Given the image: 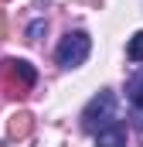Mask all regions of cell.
I'll return each instance as SVG.
<instances>
[{
    "mask_svg": "<svg viewBox=\"0 0 143 147\" xmlns=\"http://www.w3.org/2000/svg\"><path fill=\"white\" fill-rule=\"evenodd\" d=\"M0 82H3L7 96H24L27 89H34L37 72H34V65L24 62V58H3L0 62Z\"/></svg>",
    "mask_w": 143,
    "mask_h": 147,
    "instance_id": "cell-1",
    "label": "cell"
},
{
    "mask_svg": "<svg viewBox=\"0 0 143 147\" xmlns=\"http://www.w3.org/2000/svg\"><path fill=\"white\" fill-rule=\"evenodd\" d=\"M112 120H116V96H112V89H99L89 99V106L82 110V130L96 134V130H102Z\"/></svg>",
    "mask_w": 143,
    "mask_h": 147,
    "instance_id": "cell-2",
    "label": "cell"
},
{
    "mask_svg": "<svg viewBox=\"0 0 143 147\" xmlns=\"http://www.w3.org/2000/svg\"><path fill=\"white\" fill-rule=\"evenodd\" d=\"M89 51H92V38L85 34V31H68V34L61 38L55 58H58L61 69H78V65L89 58Z\"/></svg>",
    "mask_w": 143,
    "mask_h": 147,
    "instance_id": "cell-3",
    "label": "cell"
},
{
    "mask_svg": "<svg viewBox=\"0 0 143 147\" xmlns=\"http://www.w3.org/2000/svg\"><path fill=\"white\" fill-rule=\"evenodd\" d=\"M96 147H126V130L123 123H106L102 130H96Z\"/></svg>",
    "mask_w": 143,
    "mask_h": 147,
    "instance_id": "cell-4",
    "label": "cell"
},
{
    "mask_svg": "<svg viewBox=\"0 0 143 147\" xmlns=\"http://www.w3.org/2000/svg\"><path fill=\"white\" fill-rule=\"evenodd\" d=\"M31 130H34V116H31L27 110H17L14 116H10V123H7V134L17 137V140H24Z\"/></svg>",
    "mask_w": 143,
    "mask_h": 147,
    "instance_id": "cell-5",
    "label": "cell"
},
{
    "mask_svg": "<svg viewBox=\"0 0 143 147\" xmlns=\"http://www.w3.org/2000/svg\"><path fill=\"white\" fill-rule=\"evenodd\" d=\"M126 96H130V103H133V106L143 103V69H136V72L126 79Z\"/></svg>",
    "mask_w": 143,
    "mask_h": 147,
    "instance_id": "cell-6",
    "label": "cell"
},
{
    "mask_svg": "<svg viewBox=\"0 0 143 147\" xmlns=\"http://www.w3.org/2000/svg\"><path fill=\"white\" fill-rule=\"evenodd\" d=\"M126 58H130V62H143V31H136V34L130 38V45H126Z\"/></svg>",
    "mask_w": 143,
    "mask_h": 147,
    "instance_id": "cell-7",
    "label": "cell"
},
{
    "mask_svg": "<svg viewBox=\"0 0 143 147\" xmlns=\"http://www.w3.org/2000/svg\"><path fill=\"white\" fill-rule=\"evenodd\" d=\"M44 34H48V21H44V17H37V21L27 24V41H41Z\"/></svg>",
    "mask_w": 143,
    "mask_h": 147,
    "instance_id": "cell-8",
    "label": "cell"
},
{
    "mask_svg": "<svg viewBox=\"0 0 143 147\" xmlns=\"http://www.w3.org/2000/svg\"><path fill=\"white\" fill-rule=\"evenodd\" d=\"M130 116H133V127H136V130H143V103H136V106L130 110Z\"/></svg>",
    "mask_w": 143,
    "mask_h": 147,
    "instance_id": "cell-9",
    "label": "cell"
},
{
    "mask_svg": "<svg viewBox=\"0 0 143 147\" xmlns=\"http://www.w3.org/2000/svg\"><path fill=\"white\" fill-rule=\"evenodd\" d=\"M34 3H37V7H41V3H51V0H34Z\"/></svg>",
    "mask_w": 143,
    "mask_h": 147,
    "instance_id": "cell-10",
    "label": "cell"
},
{
    "mask_svg": "<svg viewBox=\"0 0 143 147\" xmlns=\"http://www.w3.org/2000/svg\"><path fill=\"white\" fill-rule=\"evenodd\" d=\"M0 38H3V17H0Z\"/></svg>",
    "mask_w": 143,
    "mask_h": 147,
    "instance_id": "cell-11",
    "label": "cell"
},
{
    "mask_svg": "<svg viewBox=\"0 0 143 147\" xmlns=\"http://www.w3.org/2000/svg\"><path fill=\"white\" fill-rule=\"evenodd\" d=\"M0 3H3V0H0Z\"/></svg>",
    "mask_w": 143,
    "mask_h": 147,
    "instance_id": "cell-12",
    "label": "cell"
}]
</instances>
